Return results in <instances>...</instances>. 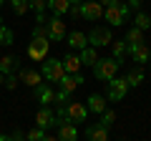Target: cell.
<instances>
[{
	"label": "cell",
	"mask_w": 151,
	"mask_h": 141,
	"mask_svg": "<svg viewBox=\"0 0 151 141\" xmlns=\"http://www.w3.org/2000/svg\"><path fill=\"white\" fill-rule=\"evenodd\" d=\"M103 18H106V23H111L113 28H121V25H126V23H129L131 8L126 5L124 0H121V3H116V5H106V8H103Z\"/></svg>",
	"instance_id": "6da1fadb"
},
{
	"label": "cell",
	"mask_w": 151,
	"mask_h": 141,
	"mask_svg": "<svg viewBox=\"0 0 151 141\" xmlns=\"http://www.w3.org/2000/svg\"><path fill=\"white\" fill-rule=\"evenodd\" d=\"M91 68H93V76H96L98 81H108V78H113L116 73H119L121 63L111 55V58H98L96 63L91 65Z\"/></svg>",
	"instance_id": "7a4b0ae2"
},
{
	"label": "cell",
	"mask_w": 151,
	"mask_h": 141,
	"mask_svg": "<svg viewBox=\"0 0 151 141\" xmlns=\"http://www.w3.org/2000/svg\"><path fill=\"white\" fill-rule=\"evenodd\" d=\"M58 116H65L70 124H83L88 119V106L86 103H70L68 101L63 106H58Z\"/></svg>",
	"instance_id": "3957f363"
},
{
	"label": "cell",
	"mask_w": 151,
	"mask_h": 141,
	"mask_svg": "<svg viewBox=\"0 0 151 141\" xmlns=\"http://www.w3.org/2000/svg\"><path fill=\"white\" fill-rule=\"evenodd\" d=\"M40 73H43V78L48 83H58L60 78H63V73H65L63 60L60 58H45L43 65H40Z\"/></svg>",
	"instance_id": "277c9868"
},
{
	"label": "cell",
	"mask_w": 151,
	"mask_h": 141,
	"mask_svg": "<svg viewBox=\"0 0 151 141\" xmlns=\"http://www.w3.org/2000/svg\"><path fill=\"white\" fill-rule=\"evenodd\" d=\"M108 91H106V98H108V101H124V98H126V93H129V81H126V78H116V76H113V78H108Z\"/></svg>",
	"instance_id": "5b68a950"
},
{
	"label": "cell",
	"mask_w": 151,
	"mask_h": 141,
	"mask_svg": "<svg viewBox=\"0 0 151 141\" xmlns=\"http://www.w3.org/2000/svg\"><path fill=\"white\" fill-rule=\"evenodd\" d=\"M48 38H30V43H28V58L35 60V63H43L45 58H48Z\"/></svg>",
	"instance_id": "8992f818"
},
{
	"label": "cell",
	"mask_w": 151,
	"mask_h": 141,
	"mask_svg": "<svg viewBox=\"0 0 151 141\" xmlns=\"http://www.w3.org/2000/svg\"><path fill=\"white\" fill-rule=\"evenodd\" d=\"M111 40H113L111 28L96 25V28H91V33H88V45H93V48H103V45H111Z\"/></svg>",
	"instance_id": "52a82bcc"
},
{
	"label": "cell",
	"mask_w": 151,
	"mask_h": 141,
	"mask_svg": "<svg viewBox=\"0 0 151 141\" xmlns=\"http://www.w3.org/2000/svg\"><path fill=\"white\" fill-rule=\"evenodd\" d=\"M55 126H58V134H55V139H63V141H76L78 139V129H76V124H70L65 116H58L55 114Z\"/></svg>",
	"instance_id": "ba28073f"
},
{
	"label": "cell",
	"mask_w": 151,
	"mask_h": 141,
	"mask_svg": "<svg viewBox=\"0 0 151 141\" xmlns=\"http://www.w3.org/2000/svg\"><path fill=\"white\" fill-rule=\"evenodd\" d=\"M45 30H48V40H65V20L63 15H53L45 20Z\"/></svg>",
	"instance_id": "9c48e42d"
},
{
	"label": "cell",
	"mask_w": 151,
	"mask_h": 141,
	"mask_svg": "<svg viewBox=\"0 0 151 141\" xmlns=\"http://www.w3.org/2000/svg\"><path fill=\"white\" fill-rule=\"evenodd\" d=\"M81 18H86V20L96 23L103 18V5L98 3V0H83L81 3Z\"/></svg>",
	"instance_id": "30bf717a"
},
{
	"label": "cell",
	"mask_w": 151,
	"mask_h": 141,
	"mask_svg": "<svg viewBox=\"0 0 151 141\" xmlns=\"http://www.w3.org/2000/svg\"><path fill=\"white\" fill-rule=\"evenodd\" d=\"M33 96H35V101L40 103V106H50V103H55V91L48 86V83H38V86L33 88Z\"/></svg>",
	"instance_id": "8fae6325"
},
{
	"label": "cell",
	"mask_w": 151,
	"mask_h": 141,
	"mask_svg": "<svg viewBox=\"0 0 151 141\" xmlns=\"http://www.w3.org/2000/svg\"><path fill=\"white\" fill-rule=\"evenodd\" d=\"M18 81L30 86V88H35L38 83H43V73L35 70V68H18Z\"/></svg>",
	"instance_id": "7c38bea8"
},
{
	"label": "cell",
	"mask_w": 151,
	"mask_h": 141,
	"mask_svg": "<svg viewBox=\"0 0 151 141\" xmlns=\"http://www.w3.org/2000/svg\"><path fill=\"white\" fill-rule=\"evenodd\" d=\"M129 55L134 58V63H149L151 60V48L146 45V40L144 43H131L129 45Z\"/></svg>",
	"instance_id": "4fadbf2b"
},
{
	"label": "cell",
	"mask_w": 151,
	"mask_h": 141,
	"mask_svg": "<svg viewBox=\"0 0 151 141\" xmlns=\"http://www.w3.org/2000/svg\"><path fill=\"white\" fill-rule=\"evenodd\" d=\"M81 83H83V76H81V73H63V78L58 81V86L63 88V91L73 93L76 88L81 86Z\"/></svg>",
	"instance_id": "5bb4252c"
},
{
	"label": "cell",
	"mask_w": 151,
	"mask_h": 141,
	"mask_svg": "<svg viewBox=\"0 0 151 141\" xmlns=\"http://www.w3.org/2000/svg\"><path fill=\"white\" fill-rule=\"evenodd\" d=\"M35 126H40V129H45V131H48L50 126H55V114L48 106H43V109L35 114Z\"/></svg>",
	"instance_id": "9a60e30c"
},
{
	"label": "cell",
	"mask_w": 151,
	"mask_h": 141,
	"mask_svg": "<svg viewBox=\"0 0 151 141\" xmlns=\"http://www.w3.org/2000/svg\"><path fill=\"white\" fill-rule=\"evenodd\" d=\"M65 40H68V45H70V48H76V50H81V48H86V45H88V35L83 30H70L68 35H65Z\"/></svg>",
	"instance_id": "2e32d148"
},
{
	"label": "cell",
	"mask_w": 151,
	"mask_h": 141,
	"mask_svg": "<svg viewBox=\"0 0 151 141\" xmlns=\"http://www.w3.org/2000/svg\"><path fill=\"white\" fill-rule=\"evenodd\" d=\"M86 139H91V141H106L108 139V129L103 124H91V126H86Z\"/></svg>",
	"instance_id": "e0dca14e"
},
{
	"label": "cell",
	"mask_w": 151,
	"mask_h": 141,
	"mask_svg": "<svg viewBox=\"0 0 151 141\" xmlns=\"http://www.w3.org/2000/svg\"><path fill=\"white\" fill-rule=\"evenodd\" d=\"M86 106H88V114H101V111L106 109V96H101V93H93V96H88Z\"/></svg>",
	"instance_id": "ac0fdd59"
},
{
	"label": "cell",
	"mask_w": 151,
	"mask_h": 141,
	"mask_svg": "<svg viewBox=\"0 0 151 141\" xmlns=\"http://www.w3.org/2000/svg\"><path fill=\"white\" fill-rule=\"evenodd\" d=\"M144 70H141V65H134V68H129V73H126V81H129L131 88H139L141 83H144Z\"/></svg>",
	"instance_id": "d6986e66"
},
{
	"label": "cell",
	"mask_w": 151,
	"mask_h": 141,
	"mask_svg": "<svg viewBox=\"0 0 151 141\" xmlns=\"http://www.w3.org/2000/svg\"><path fill=\"white\" fill-rule=\"evenodd\" d=\"M18 68H20V65H18V58H15V55H3V58H0V73H3V76L15 73Z\"/></svg>",
	"instance_id": "ffe728a7"
},
{
	"label": "cell",
	"mask_w": 151,
	"mask_h": 141,
	"mask_svg": "<svg viewBox=\"0 0 151 141\" xmlns=\"http://www.w3.org/2000/svg\"><path fill=\"white\" fill-rule=\"evenodd\" d=\"M78 58H81V63H83V65H93V63L98 60V50L93 48V45H86V48H81Z\"/></svg>",
	"instance_id": "44dd1931"
},
{
	"label": "cell",
	"mask_w": 151,
	"mask_h": 141,
	"mask_svg": "<svg viewBox=\"0 0 151 141\" xmlns=\"http://www.w3.org/2000/svg\"><path fill=\"white\" fill-rule=\"evenodd\" d=\"M81 58L76 53H65V58H63V68H65V73H78V68H81Z\"/></svg>",
	"instance_id": "7402d4cb"
},
{
	"label": "cell",
	"mask_w": 151,
	"mask_h": 141,
	"mask_svg": "<svg viewBox=\"0 0 151 141\" xmlns=\"http://www.w3.org/2000/svg\"><path fill=\"white\" fill-rule=\"evenodd\" d=\"M30 8L35 10V23H45V8H48V0H28Z\"/></svg>",
	"instance_id": "603a6c76"
},
{
	"label": "cell",
	"mask_w": 151,
	"mask_h": 141,
	"mask_svg": "<svg viewBox=\"0 0 151 141\" xmlns=\"http://www.w3.org/2000/svg\"><path fill=\"white\" fill-rule=\"evenodd\" d=\"M111 50H113V58L119 63H124L126 53H129V45H126V40H111Z\"/></svg>",
	"instance_id": "cb8c5ba5"
},
{
	"label": "cell",
	"mask_w": 151,
	"mask_h": 141,
	"mask_svg": "<svg viewBox=\"0 0 151 141\" xmlns=\"http://www.w3.org/2000/svg\"><path fill=\"white\" fill-rule=\"evenodd\" d=\"M25 139H30V141H53L55 136L45 134V129H40V126H35V129L25 131Z\"/></svg>",
	"instance_id": "d4e9b609"
},
{
	"label": "cell",
	"mask_w": 151,
	"mask_h": 141,
	"mask_svg": "<svg viewBox=\"0 0 151 141\" xmlns=\"http://www.w3.org/2000/svg\"><path fill=\"white\" fill-rule=\"evenodd\" d=\"M48 8L53 15H65L70 8V0H48Z\"/></svg>",
	"instance_id": "484cf974"
},
{
	"label": "cell",
	"mask_w": 151,
	"mask_h": 141,
	"mask_svg": "<svg viewBox=\"0 0 151 141\" xmlns=\"http://www.w3.org/2000/svg\"><path fill=\"white\" fill-rule=\"evenodd\" d=\"M124 40H126V45H131V43H144L146 38H144V30L134 25V28H129V30H126V38H124Z\"/></svg>",
	"instance_id": "4316f807"
},
{
	"label": "cell",
	"mask_w": 151,
	"mask_h": 141,
	"mask_svg": "<svg viewBox=\"0 0 151 141\" xmlns=\"http://www.w3.org/2000/svg\"><path fill=\"white\" fill-rule=\"evenodd\" d=\"M134 25L141 28V30H149V28H151V15H146L144 10H136V15H134Z\"/></svg>",
	"instance_id": "83f0119b"
},
{
	"label": "cell",
	"mask_w": 151,
	"mask_h": 141,
	"mask_svg": "<svg viewBox=\"0 0 151 141\" xmlns=\"http://www.w3.org/2000/svg\"><path fill=\"white\" fill-rule=\"evenodd\" d=\"M98 116H101V119H98V124H103L106 129L113 124V121H116V111H113V109H108V106H106V109H103Z\"/></svg>",
	"instance_id": "f1b7e54d"
},
{
	"label": "cell",
	"mask_w": 151,
	"mask_h": 141,
	"mask_svg": "<svg viewBox=\"0 0 151 141\" xmlns=\"http://www.w3.org/2000/svg\"><path fill=\"white\" fill-rule=\"evenodd\" d=\"M13 40H15L13 30L5 28V25H0V45H13Z\"/></svg>",
	"instance_id": "f546056e"
},
{
	"label": "cell",
	"mask_w": 151,
	"mask_h": 141,
	"mask_svg": "<svg viewBox=\"0 0 151 141\" xmlns=\"http://www.w3.org/2000/svg\"><path fill=\"white\" fill-rule=\"evenodd\" d=\"M13 5V13H15V15H25L28 10H30V3H28V0H18V3H10Z\"/></svg>",
	"instance_id": "4dcf8cb0"
},
{
	"label": "cell",
	"mask_w": 151,
	"mask_h": 141,
	"mask_svg": "<svg viewBox=\"0 0 151 141\" xmlns=\"http://www.w3.org/2000/svg\"><path fill=\"white\" fill-rule=\"evenodd\" d=\"M18 83H20V81H18V73H8V76H5V83H3V86H5L8 91H15Z\"/></svg>",
	"instance_id": "1f68e13d"
},
{
	"label": "cell",
	"mask_w": 151,
	"mask_h": 141,
	"mask_svg": "<svg viewBox=\"0 0 151 141\" xmlns=\"http://www.w3.org/2000/svg\"><path fill=\"white\" fill-rule=\"evenodd\" d=\"M65 15H68L70 20H78V18H81V3H70V8H68Z\"/></svg>",
	"instance_id": "d6a6232c"
},
{
	"label": "cell",
	"mask_w": 151,
	"mask_h": 141,
	"mask_svg": "<svg viewBox=\"0 0 151 141\" xmlns=\"http://www.w3.org/2000/svg\"><path fill=\"white\" fill-rule=\"evenodd\" d=\"M68 101H70V93L68 91H63V88L55 91V103H58V106H63V103H68Z\"/></svg>",
	"instance_id": "836d02e7"
},
{
	"label": "cell",
	"mask_w": 151,
	"mask_h": 141,
	"mask_svg": "<svg viewBox=\"0 0 151 141\" xmlns=\"http://www.w3.org/2000/svg\"><path fill=\"white\" fill-rule=\"evenodd\" d=\"M141 3H144V0H126V5H129L131 10H141Z\"/></svg>",
	"instance_id": "e575fe53"
},
{
	"label": "cell",
	"mask_w": 151,
	"mask_h": 141,
	"mask_svg": "<svg viewBox=\"0 0 151 141\" xmlns=\"http://www.w3.org/2000/svg\"><path fill=\"white\" fill-rule=\"evenodd\" d=\"M10 139H15V141H18V139H25V134H23V131H13Z\"/></svg>",
	"instance_id": "d590c367"
},
{
	"label": "cell",
	"mask_w": 151,
	"mask_h": 141,
	"mask_svg": "<svg viewBox=\"0 0 151 141\" xmlns=\"http://www.w3.org/2000/svg\"><path fill=\"white\" fill-rule=\"evenodd\" d=\"M98 3H101V5L106 8V5H116V3H121V0H98Z\"/></svg>",
	"instance_id": "8d00e7d4"
},
{
	"label": "cell",
	"mask_w": 151,
	"mask_h": 141,
	"mask_svg": "<svg viewBox=\"0 0 151 141\" xmlns=\"http://www.w3.org/2000/svg\"><path fill=\"white\" fill-rule=\"evenodd\" d=\"M3 83H5V76H3V73H0V86H3Z\"/></svg>",
	"instance_id": "74e56055"
},
{
	"label": "cell",
	"mask_w": 151,
	"mask_h": 141,
	"mask_svg": "<svg viewBox=\"0 0 151 141\" xmlns=\"http://www.w3.org/2000/svg\"><path fill=\"white\" fill-rule=\"evenodd\" d=\"M3 5H5V0H0V8H3Z\"/></svg>",
	"instance_id": "f35d334b"
},
{
	"label": "cell",
	"mask_w": 151,
	"mask_h": 141,
	"mask_svg": "<svg viewBox=\"0 0 151 141\" xmlns=\"http://www.w3.org/2000/svg\"><path fill=\"white\" fill-rule=\"evenodd\" d=\"M70 3H83V0H70Z\"/></svg>",
	"instance_id": "ab89813d"
},
{
	"label": "cell",
	"mask_w": 151,
	"mask_h": 141,
	"mask_svg": "<svg viewBox=\"0 0 151 141\" xmlns=\"http://www.w3.org/2000/svg\"><path fill=\"white\" fill-rule=\"evenodd\" d=\"M10 3H18V0H10Z\"/></svg>",
	"instance_id": "60d3db41"
}]
</instances>
